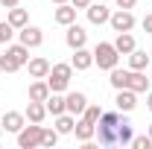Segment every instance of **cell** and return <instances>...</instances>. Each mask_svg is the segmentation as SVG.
Here are the masks:
<instances>
[{
  "label": "cell",
  "instance_id": "24",
  "mask_svg": "<svg viewBox=\"0 0 152 149\" xmlns=\"http://www.w3.org/2000/svg\"><path fill=\"white\" fill-rule=\"evenodd\" d=\"M73 126H76V117H73V114L64 111V114H58V117H56V131H58V134H70Z\"/></svg>",
  "mask_w": 152,
  "mask_h": 149
},
{
  "label": "cell",
  "instance_id": "34",
  "mask_svg": "<svg viewBox=\"0 0 152 149\" xmlns=\"http://www.w3.org/2000/svg\"><path fill=\"white\" fill-rule=\"evenodd\" d=\"M146 108L152 111V91H146Z\"/></svg>",
  "mask_w": 152,
  "mask_h": 149
},
{
  "label": "cell",
  "instance_id": "30",
  "mask_svg": "<svg viewBox=\"0 0 152 149\" xmlns=\"http://www.w3.org/2000/svg\"><path fill=\"white\" fill-rule=\"evenodd\" d=\"M143 32H149V35H152V12L143 18Z\"/></svg>",
  "mask_w": 152,
  "mask_h": 149
},
{
  "label": "cell",
  "instance_id": "5",
  "mask_svg": "<svg viewBox=\"0 0 152 149\" xmlns=\"http://www.w3.org/2000/svg\"><path fill=\"white\" fill-rule=\"evenodd\" d=\"M41 131H44L41 123L23 126V129L18 131V146H20V149H35V146H41Z\"/></svg>",
  "mask_w": 152,
  "mask_h": 149
},
{
  "label": "cell",
  "instance_id": "38",
  "mask_svg": "<svg viewBox=\"0 0 152 149\" xmlns=\"http://www.w3.org/2000/svg\"><path fill=\"white\" fill-rule=\"evenodd\" d=\"M102 3H105V0H102Z\"/></svg>",
  "mask_w": 152,
  "mask_h": 149
},
{
  "label": "cell",
  "instance_id": "1",
  "mask_svg": "<svg viewBox=\"0 0 152 149\" xmlns=\"http://www.w3.org/2000/svg\"><path fill=\"white\" fill-rule=\"evenodd\" d=\"M96 137H99V146H129L134 131L126 111H102L96 123Z\"/></svg>",
  "mask_w": 152,
  "mask_h": 149
},
{
  "label": "cell",
  "instance_id": "25",
  "mask_svg": "<svg viewBox=\"0 0 152 149\" xmlns=\"http://www.w3.org/2000/svg\"><path fill=\"white\" fill-rule=\"evenodd\" d=\"M111 73V88L114 91H120V88H126V79H129V70H120V67H114V70H108Z\"/></svg>",
  "mask_w": 152,
  "mask_h": 149
},
{
  "label": "cell",
  "instance_id": "8",
  "mask_svg": "<svg viewBox=\"0 0 152 149\" xmlns=\"http://www.w3.org/2000/svg\"><path fill=\"white\" fill-rule=\"evenodd\" d=\"M18 35H20V44H23V47H29V50L44 44V32H41L38 26H29V23H26V26H20Z\"/></svg>",
  "mask_w": 152,
  "mask_h": 149
},
{
  "label": "cell",
  "instance_id": "33",
  "mask_svg": "<svg viewBox=\"0 0 152 149\" xmlns=\"http://www.w3.org/2000/svg\"><path fill=\"white\" fill-rule=\"evenodd\" d=\"M0 6L3 9H12V6H18V0H0Z\"/></svg>",
  "mask_w": 152,
  "mask_h": 149
},
{
  "label": "cell",
  "instance_id": "3",
  "mask_svg": "<svg viewBox=\"0 0 152 149\" xmlns=\"http://www.w3.org/2000/svg\"><path fill=\"white\" fill-rule=\"evenodd\" d=\"M70 79H73V64L58 61V64L50 67V73H47V85H50V91H53V93H61V91H67Z\"/></svg>",
  "mask_w": 152,
  "mask_h": 149
},
{
  "label": "cell",
  "instance_id": "2",
  "mask_svg": "<svg viewBox=\"0 0 152 149\" xmlns=\"http://www.w3.org/2000/svg\"><path fill=\"white\" fill-rule=\"evenodd\" d=\"M26 61H29V47L12 44V47H6V53L0 56V70H3V73H15V70H20Z\"/></svg>",
  "mask_w": 152,
  "mask_h": 149
},
{
  "label": "cell",
  "instance_id": "32",
  "mask_svg": "<svg viewBox=\"0 0 152 149\" xmlns=\"http://www.w3.org/2000/svg\"><path fill=\"white\" fill-rule=\"evenodd\" d=\"M70 3H73L76 9H88V6H91V0H70Z\"/></svg>",
  "mask_w": 152,
  "mask_h": 149
},
{
  "label": "cell",
  "instance_id": "26",
  "mask_svg": "<svg viewBox=\"0 0 152 149\" xmlns=\"http://www.w3.org/2000/svg\"><path fill=\"white\" fill-rule=\"evenodd\" d=\"M56 143H58V131L56 129H44V131H41V146L53 149Z\"/></svg>",
  "mask_w": 152,
  "mask_h": 149
},
{
  "label": "cell",
  "instance_id": "4",
  "mask_svg": "<svg viewBox=\"0 0 152 149\" xmlns=\"http://www.w3.org/2000/svg\"><path fill=\"white\" fill-rule=\"evenodd\" d=\"M117 61H120V53H117L114 44L99 41V44L94 47V64H99V70H114Z\"/></svg>",
  "mask_w": 152,
  "mask_h": 149
},
{
  "label": "cell",
  "instance_id": "27",
  "mask_svg": "<svg viewBox=\"0 0 152 149\" xmlns=\"http://www.w3.org/2000/svg\"><path fill=\"white\" fill-rule=\"evenodd\" d=\"M82 117H85V120H88V123H99V117H102V108H99V105H88V108H85V111H82Z\"/></svg>",
  "mask_w": 152,
  "mask_h": 149
},
{
  "label": "cell",
  "instance_id": "16",
  "mask_svg": "<svg viewBox=\"0 0 152 149\" xmlns=\"http://www.w3.org/2000/svg\"><path fill=\"white\" fill-rule=\"evenodd\" d=\"M70 64H73V70H88V67L94 64V53H88L85 47H79V50H73Z\"/></svg>",
  "mask_w": 152,
  "mask_h": 149
},
{
  "label": "cell",
  "instance_id": "13",
  "mask_svg": "<svg viewBox=\"0 0 152 149\" xmlns=\"http://www.w3.org/2000/svg\"><path fill=\"white\" fill-rule=\"evenodd\" d=\"M0 123H3V131H15V134H18V131L26 126V114H20V111H6Z\"/></svg>",
  "mask_w": 152,
  "mask_h": 149
},
{
  "label": "cell",
  "instance_id": "36",
  "mask_svg": "<svg viewBox=\"0 0 152 149\" xmlns=\"http://www.w3.org/2000/svg\"><path fill=\"white\" fill-rule=\"evenodd\" d=\"M146 134H149V137H152V123H149V129H146Z\"/></svg>",
  "mask_w": 152,
  "mask_h": 149
},
{
  "label": "cell",
  "instance_id": "35",
  "mask_svg": "<svg viewBox=\"0 0 152 149\" xmlns=\"http://www.w3.org/2000/svg\"><path fill=\"white\" fill-rule=\"evenodd\" d=\"M53 3H56V6H58V3H70V0H53Z\"/></svg>",
  "mask_w": 152,
  "mask_h": 149
},
{
  "label": "cell",
  "instance_id": "21",
  "mask_svg": "<svg viewBox=\"0 0 152 149\" xmlns=\"http://www.w3.org/2000/svg\"><path fill=\"white\" fill-rule=\"evenodd\" d=\"M146 67H149L146 50H137V47H134L132 53H129V70H146Z\"/></svg>",
  "mask_w": 152,
  "mask_h": 149
},
{
  "label": "cell",
  "instance_id": "7",
  "mask_svg": "<svg viewBox=\"0 0 152 149\" xmlns=\"http://www.w3.org/2000/svg\"><path fill=\"white\" fill-rule=\"evenodd\" d=\"M85 12H88V20H91L94 26H102V23H108V18H111V9H108L102 0H99V3H91Z\"/></svg>",
  "mask_w": 152,
  "mask_h": 149
},
{
  "label": "cell",
  "instance_id": "14",
  "mask_svg": "<svg viewBox=\"0 0 152 149\" xmlns=\"http://www.w3.org/2000/svg\"><path fill=\"white\" fill-rule=\"evenodd\" d=\"M114 102H117V111H126V114H129V111H134V105H137V93L129 91V88H120Z\"/></svg>",
  "mask_w": 152,
  "mask_h": 149
},
{
  "label": "cell",
  "instance_id": "15",
  "mask_svg": "<svg viewBox=\"0 0 152 149\" xmlns=\"http://www.w3.org/2000/svg\"><path fill=\"white\" fill-rule=\"evenodd\" d=\"M73 134H76V140H82V143H91V140H94V134H96V126H94V123H88V120L82 117V120L73 126Z\"/></svg>",
  "mask_w": 152,
  "mask_h": 149
},
{
  "label": "cell",
  "instance_id": "10",
  "mask_svg": "<svg viewBox=\"0 0 152 149\" xmlns=\"http://www.w3.org/2000/svg\"><path fill=\"white\" fill-rule=\"evenodd\" d=\"M64 105H67V114L76 117V114H82L85 108H88V96H85L82 91H70L67 96H64Z\"/></svg>",
  "mask_w": 152,
  "mask_h": 149
},
{
  "label": "cell",
  "instance_id": "12",
  "mask_svg": "<svg viewBox=\"0 0 152 149\" xmlns=\"http://www.w3.org/2000/svg\"><path fill=\"white\" fill-rule=\"evenodd\" d=\"M126 88L134 93H146L149 91V79L143 70H129V79H126Z\"/></svg>",
  "mask_w": 152,
  "mask_h": 149
},
{
  "label": "cell",
  "instance_id": "17",
  "mask_svg": "<svg viewBox=\"0 0 152 149\" xmlns=\"http://www.w3.org/2000/svg\"><path fill=\"white\" fill-rule=\"evenodd\" d=\"M26 64H29V76H32V79H47L50 67H53L47 58H41V56H38V58H29Z\"/></svg>",
  "mask_w": 152,
  "mask_h": 149
},
{
  "label": "cell",
  "instance_id": "29",
  "mask_svg": "<svg viewBox=\"0 0 152 149\" xmlns=\"http://www.w3.org/2000/svg\"><path fill=\"white\" fill-rule=\"evenodd\" d=\"M129 146H134V149H152V137H149V134L132 137V143H129Z\"/></svg>",
  "mask_w": 152,
  "mask_h": 149
},
{
  "label": "cell",
  "instance_id": "9",
  "mask_svg": "<svg viewBox=\"0 0 152 149\" xmlns=\"http://www.w3.org/2000/svg\"><path fill=\"white\" fill-rule=\"evenodd\" d=\"M64 41H67V47H70V50H79V47H85V44H88V32H85L79 23H70V26H67Z\"/></svg>",
  "mask_w": 152,
  "mask_h": 149
},
{
  "label": "cell",
  "instance_id": "19",
  "mask_svg": "<svg viewBox=\"0 0 152 149\" xmlns=\"http://www.w3.org/2000/svg\"><path fill=\"white\" fill-rule=\"evenodd\" d=\"M114 47H117V53H120V56H129L137 44H134V35H132V32H117V38H114Z\"/></svg>",
  "mask_w": 152,
  "mask_h": 149
},
{
  "label": "cell",
  "instance_id": "20",
  "mask_svg": "<svg viewBox=\"0 0 152 149\" xmlns=\"http://www.w3.org/2000/svg\"><path fill=\"white\" fill-rule=\"evenodd\" d=\"M26 120L29 123H44V117H47V105L44 102H35V99H29V105H26Z\"/></svg>",
  "mask_w": 152,
  "mask_h": 149
},
{
  "label": "cell",
  "instance_id": "37",
  "mask_svg": "<svg viewBox=\"0 0 152 149\" xmlns=\"http://www.w3.org/2000/svg\"><path fill=\"white\" fill-rule=\"evenodd\" d=\"M0 134H3V123H0Z\"/></svg>",
  "mask_w": 152,
  "mask_h": 149
},
{
  "label": "cell",
  "instance_id": "11",
  "mask_svg": "<svg viewBox=\"0 0 152 149\" xmlns=\"http://www.w3.org/2000/svg\"><path fill=\"white\" fill-rule=\"evenodd\" d=\"M53 20H56V23H61V26L76 23V6H73V3H58L56 12H53Z\"/></svg>",
  "mask_w": 152,
  "mask_h": 149
},
{
  "label": "cell",
  "instance_id": "31",
  "mask_svg": "<svg viewBox=\"0 0 152 149\" xmlns=\"http://www.w3.org/2000/svg\"><path fill=\"white\" fill-rule=\"evenodd\" d=\"M120 9H134V0H114Z\"/></svg>",
  "mask_w": 152,
  "mask_h": 149
},
{
  "label": "cell",
  "instance_id": "23",
  "mask_svg": "<svg viewBox=\"0 0 152 149\" xmlns=\"http://www.w3.org/2000/svg\"><path fill=\"white\" fill-rule=\"evenodd\" d=\"M44 105H47V114H53V117H58V114L67 111V105H64V96H61V93H50Z\"/></svg>",
  "mask_w": 152,
  "mask_h": 149
},
{
  "label": "cell",
  "instance_id": "18",
  "mask_svg": "<svg viewBox=\"0 0 152 149\" xmlns=\"http://www.w3.org/2000/svg\"><path fill=\"white\" fill-rule=\"evenodd\" d=\"M50 85H47V79H35L32 85H29V99H35V102H47V96H50Z\"/></svg>",
  "mask_w": 152,
  "mask_h": 149
},
{
  "label": "cell",
  "instance_id": "28",
  "mask_svg": "<svg viewBox=\"0 0 152 149\" xmlns=\"http://www.w3.org/2000/svg\"><path fill=\"white\" fill-rule=\"evenodd\" d=\"M15 35V26L9 23V20H0V44H9Z\"/></svg>",
  "mask_w": 152,
  "mask_h": 149
},
{
  "label": "cell",
  "instance_id": "6",
  "mask_svg": "<svg viewBox=\"0 0 152 149\" xmlns=\"http://www.w3.org/2000/svg\"><path fill=\"white\" fill-rule=\"evenodd\" d=\"M108 23H111L114 32H132V29H134V15H132V9H117V12H111Z\"/></svg>",
  "mask_w": 152,
  "mask_h": 149
},
{
  "label": "cell",
  "instance_id": "22",
  "mask_svg": "<svg viewBox=\"0 0 152 149\" xmlns=\"http://www.w3.org/2000/svg\"><path fill=\"white\" fill-rule=\"evenodd\" d=\"M9 15H6V20L15 26V29H20V26H26L29 23V12L26 9H18V6H12V9H6Z\"/></svg>",
  "mask_w": 152,
  "mask_h": 149
}]
</instances>
